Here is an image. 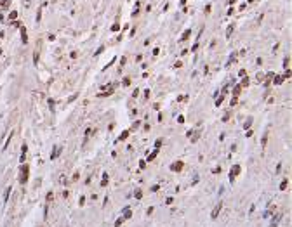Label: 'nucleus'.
I'll list each match as a JSON object with an SVG mask.
<instances>
[{
  "label": "nucleus",
  "mask_w": 292,
  "mask_h": 227,
  "mask_svg": "<svg viewBox=\"0 0 292 227\" xmlns=\"http://www.w3.org/2000/svg\"><path fill=\"white\" fill-rule=\"evenodd\" d=\"M282 217H283V211H278V210H276L271 217H270V218H271V222H270V224H271L273 227H278L280 220H282Z\"/></svg>",
  "instance_id": "1"
},
{
  "label": "nucleus",
  "mask_w": 292,
  "mask_h": 227,
  "mask_svg": "<svg viewBox=\"0 0 292 227\" xmlns=\"http://www.w3.org/2000/svg\"><path fill=\"white\" fill-rule=\"evenodd\" d=\"M183 168H184V163H183V160H177V161H174V163L169 167V170L174 172V173H179V172H183Z\"/></svg>",
  "instance_id": "2"
},
{
  "label": "nucleus",
  "mask_w": 292,
  "mask_h": 227,
  "mask_svg": "<svg viewBox=\"0 0 292 227\" xmlns=\"http://www.w3.org/2000/svg\"><path fill=\"white\" fill-rule=\"evenodd\" d=\"M223 206H224V205H223V201H219V203L216 205L214 208H212V211H211V220H216V218L219 217V213H221Z\"/></svg>",
  "instance_id": "3"
},
{
  "label": "nucleus",
  "mask_w": 292,
  "mask_h": 227,
  "mask_svg": "<svg viewBox=\"0 0 292 227\" xmlns=\"http://www.w3.org/2000/svg\"><path fill=\"white\" fill-rule=\"evenodd\" d=\"M276 210H278V206H276L275 203H271V205H270L268 208L263 211V217H264V218H270V217H271V215L275 213V211H276Z\"/></svg>",
  "instance_id": "4"
},
{
  "label": "nucleus",
  "mask_w": 292,
  "mask_h": 227,
  "mask_svg": "<svg viewBox=\"0 0 292 227\" xmlns=\"http://www.w3.org/2000/svg\"><path fill=\"white\" fill-rule=\"evenodd\" d=\"M240 172H242L240 165H233V167H231V172H230V182H235V179H236V175H240Z\"/></svg>",
  "instance_id": "5"
},
{
  "label": "nucleus",
  "mask_w": 292,
  "mask_h": 227,
  "mask_svg": "<svg viewBox=\"0 0 292 227\" xmlns=\"http://www.w3.org/2000/svg\"><path fill=\"white\" fill-rule=\"evenodd\" d=\"M28 173H30L28 165H21V184H26L28 182Z\"/></svg>",
  "instance_id": "6"
},
{
  "label": "nucleus",
  "mask_w": 292,
  "mask_h": 227,
  "mask_svg": "<svg viewBox=\"0 0 292 227\" xmlns=\"http://www.w3.org/2000/svg\"><path fill=\"white\" fill-rule=\"evenodd\" d=\"M122 217H124L125 220H131V218H132V208H131L129 205L122 210Z\"/></svg>",
  "instance_id": "7"
},
{
  "label": "nucleus",
  "mask_w": 292,
  "mask_h": 227,
  "mask_svg": "<svg viewBox=\"0 0 292 227\" xmlns=\"http://www.w3.org/2000/svg\"><path fill=\"white\" fill-rule=\"evenodd\" d=\"M283 82H285L283 75H273V78H271V85H282Z\"/></svg>",
  "instance_id": "8"
},
{
  "label": "nucleus",
  "mask_w": 292,
  "mask_h": 227,
  "mask_svg": "<svg viewBox=\"0 0 292 227\" xmlns=\"http://www.w3.org/2000/svg\"><path fill=\"white\" fill-rule=\"evenodd\" d=\"M61 149H63L61 146H54V148H52V154H51V160H56L59 154H61Z\"/></svg>",
  "instance_id": "9"
},
{
  "label": "nucleus",
  "mask_w": 292,
  "mask_h": 227,
  "mask_svg": "<svg viewBox=\"0 0 292 227\" xmlns=\"http://www.w3.org/2000/svg\"><path fill=\"white\" fill-rule=\"evenodd\" d=\"M108 182H110V175L104 172V173H103V179H101V187H106V186H108Z\"/></svg>",
  "instance_id": "10"
},
{
  "label": "nucleus",
  "mask_w": 292,
  "mask_h": 227,
  "mask_svg": "<svg viewBox=\"0 0 292 227\" xmlns=\"http://www.w3.org/2000/svg\"><path fill=\"white\" fill-rule=\"evenodd\" d=\"M125 222H127V220H125L124 217H120V218H117V220L113 222V227H122L124 224H125Z\"/></svg>",
  "instance_id": "11"
},
{
  "label": "nucleus",
  "mask_w": 292,
  "mask_h": 227,
  "mask_svg": "<svg viewBox=\"0 0 292 227\" xmlns=\"http://www.w3.org/2000/svg\"><path fill=\"white\" fill-rule=\"evenodd\" d=\"M129 135H131V130H124V132L120 133V137H118L117 140H125V139H127Z\"/></svg>",
  "instance_id": "12"
},
{
  "label": "nucleus",
  "mask_w": 292,
  "mask_h": 227,
  "mask_svg": "<svg viewBox=\"0 0 292 227\" xmlns=\"http://www.w3.org/2000/svg\"><path fill=\"white\" fill-rule=\"evenodd\" d=\"M52 199H54V192H52V191H49V192H47V196H45V203L49 205Z\"/></svg>",
  "instance_id": "13"
},
{
  "label": "nucleus",
  "mask_w": 292,
  "mask_h": 227,
  "mask_svg": "<svg viewBox=\"0 0 292 227\" xmlns=\"http://www.w3.org/2000/svg\"><path fill=\"white\" fill-rule=\"evenodd\" d=\"M85 201H87V198L82 194V196L78 198V206H80V208H84V206H85Z\"/></svg>",
  "instance_id": "14"
},
{
  "label": "nucleus",
  "mask_w": 292,
  "mask_h": 227,
  "mask_svg": "<svg viewBox=\"0 0 292 227\" xmlns=\"http://www.w3.org/2000/svg\"><path fill=\"white\" fill-rule=\"evenodd\" d=\"M266 144H268V132L263 133V139H261V146H263V148H266Z\"/></svg>",
  "instance_id": "15"
},
{
  "label": "nucleus",
  "mask_w": 292,
  "mask_h": 227,
  "mask_svg": "<svg viewBox=\"0 0 292 227\" xmlns=\"http://www.w3.org/2000/svg\"><path fill=\"white\" fill-rule=\"evenodd\" d=\"M132 196H134L136 199H143V191H141V189H136L134 192H132Z\"/></svg>",
  "instance_id": "16"
},
{
  "label": "nucleus",
  "mask_w": 292,
  "mask_h": 227,
  "mask_svg": "<svg viewBox=\"0 0 292 227\" xmlns=\"http://www.w3.org/2000/svg\"><path fill=\"white\" fill-rule=\"evenodd\" d=\"M122 87H125V89L131 87V78H129V76H125V78L122 80Z\"/></svg>",
  "instance_id": "17"
},
{
  "label": "nucleus",
  "mask_w": 292,
  "mask_h": 227,
  "mask_svg": "<svg viewBox=\"0 0 292 227\" xmlns=\"http://www.w3.org/2000/svg\"><path fill=\"white\" fill-rule=\"evenodd\" d=\"M156 154H158V149H155V151L151 153V154H148V158H146V161H153L156 158Z\"/></svg>",
  "instance_id": "18"
},
{
  "label": "nucleus",
  "mask_w": 292,
  "mask_h": 227,
  "mask_svg": "<svg viewBox=\"0 0 292 227\" xmlns=\"http://www.w3.org/2000/svg\"><path fill=\"white\" fill-rule=\"evenodd\" d=\"M240 92H242V87H240V85H235V87H233V95H236V97H238V95H240Z\"/></svg>",
  "instance_id": "19"
},
{
  "label": "nucleus",
  "mask_w": 292,
  "mask_h": 227,
  "mask_svg": "<svg viewBox=\"0 0 292 227\" xmlns=\"http://www.w3.org/2000/svg\"><path fill=\"white\" fill-rule=\"evenodd\" d=\"M251 127H252V118H247V121H245V125H243V128H245V130H249Z\"/></svg>",
  "instance_id": "20"
},
{
  "label": "nucleus",
  "mask_w": 292,
  "mask_h": 227,
  "mask_svg": "<svg viewBox=\"0 0 292 227\" xmlns=\"http://www.w3.org/2000/svg\"><path fill=\"white\" fill-rule=\"evenodd\" d=\"M287 186H289V180H287V179L282 180V184H280V191H285L287 189Z\"/></svg>",
  "instance_id": "21"
},
{
  "label": "nucleus",
  "mask_w": 292,
  "mask_h": 227,
  "mask_svg": "<svg viewBox=\"0 0 292 227\" xmlns=\"http://www.w3.org/2000/svg\"><path fill=\"white\" fill-rule=\"evenodd\" d=\"M153 211H155V206H148V208H146V217H151Z\"/></svg>",
  "instance_id": "22"
},
{
  "label": "nucleus",
  "mask_w": 292,
  "mask_h": 227,
  "mask_svg": "<svg viewBox=\"0 0 292 227\" xmlns=\"http://www.w3.org/2000/svg\"><path fill=\"white\" fill-rule=\"evenodd\" d=\"M249 82H251V80H249L247 76H243V80H242V83H240V87H249Z\"/></svg>",
  "instance_id": "23"
},
{
  "label": "nucleus",
  "mask_w": 292,
  "mask_h": 227,
  "mask_svg": "<svg viewBox=\"0 0 292 227\" xmlns=\"http://www.w3.org/2000/svg\"><path fill=\"white\" fill-rule=\"evenodd\" d=\"M224 97H226V95H223V94H221V97H217V99H216V106H221L223 101H224Z\"/></svg>",
  "instance_id": "24"
},
{
  "label": "nucleus",
  "mask_w": 292,
  "mask_h": 227,
  "mask_svg": "<svg viewBox=\"0 0 292 227\" xmlns=\"http://www.w3.org/2000/svg\"><path fill=\"white\" fill-rule=\"evenodd\" d=\"M78 179H80V172H75L71 177V182H78Z\"/></svg>",
  "instance_id": "25"
},
{
  "label": "nucleus",
  "mask_w": 292,
  "mask_h": 227,
  "mask_svg": "<svg viewBox=\"0 0 292 227\" xmlns=\"http://www.w3.org/2000/svg\"><path fill=\"white\" fill-rule=\"evenodd\" d=\"M230 104H231V106H236V104H238V97H236V95H233V97H231Z\"/></svg>",
  "instance_id": "26"
},
{
  "label": "nucleus",
  "mask_w": 292,
  "mask_h": 227,
  "mask_svg": "<svg viewBox=\"0 0 292 227\" xmlns=\"http://www.w3.org/2000/svg\"><path fill=\"white\" fill-rule=\"evenodd\" d=\"M139 127H141V120H136V121H134V125H132V130H137Z\"/></svg>",
  "instance_id": "27"
},
{
  "label": "nucleus",
  "mask_w": 292,
  "mask_h": 227,
  "mask_svg": "<svg viewBox=\"0 0 292 227\" xmlns=\"http://www.w3.org/2000/svg\"><path fill=\"white\" fill-rule=\"evenodd\" d=\"M177 101H179V102H186V101H188V95H186V94H184V95H179V97H177Z\"/></svg>",
  "instance_id": "28"
},
{
  "label": "nucleus",
  "mask_w": 292,
  "mask_h": 227,
  "mask_svg": "<svg viewBox=\"0 0 292 227\" xmlns=\"http://www.w3.org/2000/svg\"><path fill=\"white\" fill-rule=\"evenodd\" d=\"M230 116H231V111H226V113H224V116H223V121H228V120H230Z\"/></svg>",
  "instance_id": "29"
},
{
  "label": "nucleus",
  "mask_w": 292,
  "mask_h": 227,
  "mask_svg": "<svg viewBox=\"0 0 292 227\" xmlns=\"http://www.w3.org/2000/svg\"><path fill=\"white\" fill-rule=\"evenodd\" d=\"M139 168H141V170L146 168V160H141V161H139Z\"/></svg>",
  "instance_id": "30"
},
{
  "label": "nucleus",
  "mask_w": 292,
  "mask_h": 227,
  "mask_svg": "<svg viewBox=\"0 0 292 227\" xmlns=\"http://www.w3.org/2000/svg\"><path fill=\"white\" fill-rule=\"evenodd\" d=\"M172 203H174V198H172V196H169V198L165 199V205L169 206V205H172Z\"/></svg>",
  "instance_id": "31"
},
{
  "label": "nucleus",
  "mask_w": 292,
  "mask_h": 227,
  "mask_svg": "<svg viewBox=\"0 0 292 227\" xmlns=\"http://www.w3.org/2000/svg\"><path fill=\"white\" fill-rule=\"evenodd\" d=\"M63 198H64V199H66V198H70V191H68V189L63 191Z\"/></svg>",
  "instance_id": "32"
},
{
  "label": "nucleus",
  "mask_w": 292,
  "mask_h": 227,
  "mask_svg": "<svg viewBox=\"0 0 292 227\" xmlns=\"http://www.w3.org/2000/svg\"><path fill=\"white\" fill-rule=\"evenodd\" d=\"M156 191H160V186H158V184L151 186V192H156Z\"/></svg>",
  "instance_id": "33"
},
{
  "label": "nucleus",
  "mask_w": 292,
  "mask_h": 227,
  "mask_svg": "<svg viewBox=\"0 0 292 227\" xmlns=\"http://www.w3.org/2000/svg\"><path fill=\"white\" fill-rule=\"evenodd\" d=\"M162 146V139H156V142H155V149H158Z\"/></svg>",
  "instance_id": "34"
},
{
  "label": "nucleus",
  "mask_w": 292,
  "mask_h": 227,
  "mask_svg": "<svg viewBox=\"0 0 292 227\" xmlns=\"http://www.w3.org/2000/svg\"><path fill=\"white\" fill-rule=\"evenodd\" d=\"M198 180H200V177H198V175H195V177H193V182H191V186L198 184Z\"/></svg>",
  "instance_id": "35"
},
{
  "label": "nucleus",
  "mask_w": 292,
  "mask_h": 227,
  "mask_svg": "<svg viewBox=\"0 0 292 227\" xmlns=\"http://www.w3.org/2000/svg\"><path fill=\"white\" fill-rule=\"evenodd\" d=\"M49 106H51V111L54 113V101L52 99H49Z\"/></svg>",
  "instance_id": "36"
},
{
  "label": "nucleus",
  "mask_w": 292,
  "mask_h": 227,
  "mask_svg": "<svg viewBox=\"0 0 292 227\" xmlns=\"http://www.w3.org/2000/svg\"><path fill=\"white\" fill-rule=\"evenodd\" d=\"M137 95H139V89H136V90L132 92V99H137Z\"/></svg>",
  "instance_id": "37"
},
{
  "label": "nucleus",
  "mask_w": 292,
  "mask_h": 227,
  "mask_svg": "<svg viewBox=\"0 0 292 227\" xmlns=\"http://www.w3.org/2000/svg\"><path fill=\"white\" fill-rule=\"evenodd\" d=\"M264 78H266V76H264V73H257V80H259V82H261V80H264Z\"/></svg>",
  "instance_id": "38"
},
{
  "label": "nucleus",
  "mask_w": 292,
  "mask_h": 227,
  "mask_svg": "<svg viewBox=\"0 0 292 227\" xmlns=\"http://www.w3.org/2000/svg\"><path fill=\"white\" fill-rule=\"evenodd\" d=\"M77 97H78V94H73V95H71V97H70V99H68V102H73V101H75V99H77Z\"/></svg>",
  "instance_id": "39"
},
{
  "label": "nucleus",
  "mask_w": 292,
  "mask_h": 227,
  "mask_svg": "<svg viewBox=\"0 0 292 227\" xmlns=\"http://www.w3.org/2000/svg\"><path fill=\"white\" fill-rule=\"evenodd\" d=\"M254 211H256V205H251V210H249V215H252Z\"/></svg>",
  "instance_id": "40"
},
{
  "label": "nucleus",
  "mask_w": 292,
  "mask_h": 227,
  "mask_svg": "<svg viewBox=\"0 0 292 227\" xmlns=\"http://www.w3.org/2000/svg\"><path fill=\"white\" fill-rule=\"evenodd\" d=\"M9 194H11V187H7V191H5V201L9 199Z\"/></svg>",
  "instance_id": "41"
},
{
  "label": "nucleus",
  "mask_w": 292,
  "mask_h": 227,
  "mask_svg": "<svg viewBox=\"0 0 292 227\" xmlns=\"http://www.w3.org/2000/svg\"><path fill=\"white\" fill-rule=\"evenodd\" d=\"M47 211H49V206H47V205H45V206H44V218H45V217H47Z\"/></svg>",
  "instance_id": "42"
},
{
  "label": "nucleus",
  "mask_w": 292,
  "mask_h": 227,
  "mask_svg": "<svg viewBox=\"0 0 292 227\" xmlns=\"http://www.w3.org/2000/svg\"><path fill=\"white\" fill-rule=\"evenodd\" d=\"M177 121H179V123H184V116H183V114H181V116H177Z\"/></svg>",
  "instance_id": "43"
},
{
  "label": "nucleus",
  "mask_w": 292,
  "mask_h": 227,
  "mask_svg": "<svg viewBox=\"0 0 292 227\" xmlns=\"http://www.w3.org/2000/svg\"><path fill=\"white\" fill-rule=\"evenodd\" d=\"M150 94H151V92H150V90L146 89V90H144V99H148V97H150Z\"/></svg>",
  "instance_id": "44"
},
{
  "label": "nucleus",
  "mask_w": 292,
  "mask_h": 227,
  "mask_svg": "<svg viewBox=\"0 0 292 227\" xmlns=\"http://www.w3.org/2000/svg\"><path fill=\"white\" fill-rule=\"evenodd\" d=\"M113 128H115V123H110V125H108V130H110V132H111V130H113Z\"/></svg>",
  "instance_id": "45"
},
{
  "label": "nucleus",
  "mask_w": 292,
  "mask_h": 227,
  "mask_svg": "<svg viewBox=\"0 0 292 227\" xmlns=\"http://www.w3.org/2000/svg\"><path fill=\"white\" fill-rule=\"evenodd\" d=\"M108 201H110V198L106 196V198H104V201H103V206H106V205H108Z\"/></svg>",
  "instance_id": "46"
},
{
  "label": "nucleus",
  "mask_w": 292,
  "mask_h": 227,
  "mask_svg": "<svg viewBox=\"0 0 292 227\" xmlns=\"http://www.w3.org/2000/svg\"><path fill=\"white\" fill-rule=\"evenodd\" d=\"M212 173H221V168H219V167H216L214 170H212Z\"/></svg>",
  "instance_id": "47"
},
{
  "label": "nucleus",
  "mask_w": 292,
  "mask_h": 227,
  "mask_svg": "<svg viewBox=\"0 0 292 227\" xmlns=\"http://www.w3.org/2000/svg\"><path fill=\"white\" fill-rule=\"evenodd\" d=\"M181 66H183V62H181V61H177V62L174 64V68H181Z\"/></svg>",
  "instance_id": "48"
},
{
  "label": "nucleus",
  "mask_w": 292,
  "mask_h": 227,
  "mask_svg": "<svg viewBox=\"0 0 292 227\" xmlns=\"http://www.w3.org/2000/svg\"><path fill=\"white\" fill-rule=\"evenodd\" d=\"M238 76H242V78H243V76H245V71H243V70H240V71H238Z\"/></svg>",
  "instance_id": "49"
},
{
  "label": "nucleus",
  "mask_w": 292,
  "mask_h": 227,
  "mask_svg": "<svg viewBox=\"0 0 292 227\" xmlns=\"http://www.w3.org/2000/svg\"><path fill=\"white\" fill-rule=\"evenodd\" d=\"M70 56H71V59H77V57H78V54H77V52H71Z\"/></svg>",
  "instance_id": "50"
}]
</instances>
